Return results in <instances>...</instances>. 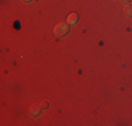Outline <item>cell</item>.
Wrapping results in <instances>:
<instances>
[{
  "mask_svg": "<svg viewBox=\"0 0 132 126\" xmlns=\"http://www.w3.org/2000/svg\"><path fill=\"white\" fill-rule=\"evenodd\" d=\"M68 32H69V24L68 23H59V24L55 25V28H53V34H55L56 37H63Z\"/></svg>",
  "mask_w": 132,
  "mask_h": 126,
  "instance_id": "6da1fadb",
  "label": "cell"
},
{
  "mask_svg": "<svg viewBox=\"0 0 132 126\" xmlns=\"http://www.w3.org/2000/svg\"><path fill=\"white\" fill-rule=\"evenodd\" d=\"M28 111H30V115H32V116H38L41 111H42V106L41 105H35V104H32V105L28 108Z\"/></svg>",
  "mask_w": 132,
  "mask_h": 126,
  "instance_id": "7a4b0ae2",
  "label": "cell"
},
{
  "mask_svg": "<svg viewBox=\"0 0 132 126\" xmlns=\"http://www.w3.org/2000/svg\"><path fill=\"white\" fill-rule=\"evenodd\" d=\"M66 23H68V24H76V23H77V14H76V13H72V14H69Z\"/></svg>",
  "mask_w": 132,
  "mask_h": 126,
  "instance_id": "3957f363",
  "label": "cell"
},
{
  "mask_svg": "<svg viewBox=\"0 0 132 126\" xmlns=\"http://www.w3.org/2000/svg\"><path fill=\"white\" fill-rule=\"evenodd\" d=\"M124 11H125V14H127L128 17H132V4H128Z\"/></svg>",
  "mask_w": 132,
  "mask_h": 126,
  "instance_id": "277c9868",
  "label": "cell"
},
{
  "mask_svg": "<svg viewBox=\"0 0 132 126\" xmlns=\"http://www.w3.org/2000/svg\"><path fill=\"white\" fill-rule=\"evenodd\" d=\"M41 106H42V108H48V102H46V101H42Z\"/></svg>",
  "mask_w": 132,
  "mask_h": 126,
  "instance_id": "5b68a950",
  "label": "cell"
},
{
  "mask_svg": "<svg viewBox=\"0 0 132 126\" xmlns=\"http://www.w3.org/2000/svg\"><path fill=\"white\" fill-rule=\"evenodd\" d=\"M122 3H129V0H121Z\"/></svg>",
  "mask_w": 132,
  "mask_h": 126,
  "instance_id": "8992f818",
  "label": "cell"
},
{
  "mask_svg": "<svg viewBox=\"0 0 132 126\" xmlns=\"http://www.w3.org/2000/svg\"><path fill=\"white\" fill-rule=\"evenodd\" d=\"M23 2H24V3H30L31 0H23Z\"/></svg>",
  "mask_w": 132,
  "mask_h": 126,
  "instance_id": "52a82bcc",
  "label": "cell"
}]
</instances>
